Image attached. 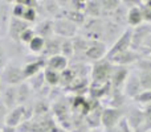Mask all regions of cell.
<instances>
[{"mask_svg": "<svg viewBox=\"0 0 151 132\" xmlns=\"http://www.w3.org/2000/svg\"><path fill=\"white\" fill-rule=\"evenodd\" d=\"M113 70H114V65L107 58L94 62L90 69V78H91L90 85L102 86L106 85V83H110Z\"/></svg>", "mask_w": 151, "mask_h": 132, "instance_id": "obj_1", "label": "cell"}, {"mask_svg": "<svg viewBox=\"0 0 151 132\" xmlns=\"http://www.w3.org/2000/svg\"><path fill=\"white\" fill-rule=\"evenodd\" d=\"M82 37L89 41H104V19H86L82 24Z\"/></svg>", "mask_w": 151, "mask_h": 132, "instance_id": "obj_2", "label": "cell"}, {"mask_svg": "<svg viewBox=\"0 0 151 132\" xmlns=\"http://www.w3.org/2000/svg\"><path fill=\"white\" fill-rule=\"evenodd\" d=\"M125 120L127 123V126L130 127V130L133 132H139L142 124L145 122V114H143V108L137 104H131V106H126L125 107Z\"/></svg>", "mask_w": 151, "mask_h": 132, "instance_id": "obj_3", "label": "cell"}, {"mask_svg": "<svg viewBox=\"0 0 151 132\" xmlns=\"http://www.w3.org/2000/svg\"><path fill=\"white\" fill-rule=\"evenodd\" d=\"M125 116V108H113V107H104L101 115V127L104 130H111L117 127L119 122Z\"/></svg>", "mask_w": 151, "mask_h": 132, "instance_id": "obj_4", "label": "cell"}, {"mask_svg": "<svg viewBox=\"0 0 151 132\" xmlns=\"http://www.w3.org/2000/svg\"><path fill=\"white\" fill-rule=\"evenodd\" d=\"M53 32L60 39H74L78 33V25L64 17H58L53 21Z\"/></svg>", "mask_w": 151, "mask_h": 132, "instance_id": "obj_5", "label": "cell"}, {"mask_svg": "<svg viewBox=\"0 0 151 132\" xmlns=\"http://www.w3.org/2000/svg\"><path fill=\"white\" fill-rule=\"evenodd\" d=\"M141 58H143V54L141 52H137L134 49H127L122 53H118L114 57L107 58L114 66H123V67H131L138 62Z\"/></svg>", "mask_w": 151, "mask_h": 132, "instance_id": "obj_6", "label": "cell"}, {"mask_svg": "<svg viewBox=\"0 0 151 132\" xmlns=\"http://www.w3.org/2000/svg\"><path fill=\"white\" fill-rule=\"evenodd\" d=\"M142 91H143V88H142L141 81H139V75H138V73H137V70L134 69V67H131L130 74H129L127 79H126L125 86H123V94H125L126 98L131 102L137 95H139Z\"/></svg>", "mask_w": 151, "mask_h": 132, "instance_id": "obj_7", "label": "cell"}, {"mask_svg": "<svg viewBox=\"0 0 151 132\" xmlns=\"http://www.w3.org/2000/svg\"><path fill=\"white\" fill-rule=\"evenodd\" d=\"M134 69L137 70L139 75V81L143 90L151 91V60L147 57H143L134 65Z\"/></svg>", "mask_w": 151, "mask_h": 132, "instance_id": "obj_8", "label": "cell"}, {"mask_svg": "<svg viewBox=\"0 0 151 132\" xmlns=\"http://www.w3.org/2000/svg\"><path fill=\"white\" fill-rule=\"evenodd\" d=\"M125 29L126 28H122L110 19H104V42L110 48L121 37Z\"/></svg>", "mask_w": 151, "mask_h": 132, "instance_id": "obj_9", "label": "cell"}, {"mask_svg": "<svg viewBox=\"0 0 151 132\" xmlns=\"http://www.w3.org/2000/svg\"><path fill=\"white\" fill-rule=\"evenodd\" d=\"M149 34H151V24L143 23L142 25L131 29V49L141 52L145 40Z\"/></svg>", "mask_w": 151, "mask_h": 132, "instance_id": "obj_10", "label": "cell"}, {"mask_svg": "<svg viewBox=\"0 0 151 132\" xmlns=\"http://www.w3.org/2000/svg\"><path fill=\"white\" fill-rule=\"evenodd\" d=\"M130 48H131V28H126L125 32L121 34L119 39L109 48L106 58H111L115 54L125 52V50L130 49Z\"/></svg>", "mask_w": 151, "mask_h": 132, "instance_id": "obj_11", "label": "cell"}, {"mask_svg": "<svg viewBox=\"0 0 151 132\" xmlns=\"http://www.w3.org/2000/svg\"><path fill=\"white\" fill-rule=\"evenodd\" d=\"M107 50H109V46L104 41H91L90 46L85 52V58H88L89 61H91L94 64L97 61L106 58Z\"/></svg>", "mask_w": 151, "mask_h": 132, "instance_id": "obj_12", "label": "cell"}, {"mask_svg": "<svg viewBox=\"0 0 151 132\" xmlns=\"http://www.w3.org/2000/svg\"><path fill=\"white\" fill-rule=\"evenodd\" d=\"M131 67H123V66H114L111 74V79H110V86L111 90L114 91H123V86L127 79L129 74H130Z\"/></svg>", "mask_w": 151, "mask_h": 132, "instance_id": "obj_13", "label": "cell"}, {"mask_svg": "<svg viewBox=\"0 0 151 132\" xmlns=\"http://www.w3.org/2000/svg\"><path fill=\"white\" fill-rule=\"evenodd\" d=\"M3 79L7 83H9V86L20 83L24 79L23 69L17 66H5V69L3 70Z\"/></svg>", "mask_w": 151, "mask_h": 132, "instance_id": "obj_14", "label": "cell"}, {"mask_svg": "<svg viewBox=\"0 0 151 132\" xmlns=\"http://www.w3.org/2000/svg\"><path fill=\"white\" fill-rule=\"evenodd\" d=\"M29 28L28 23L21 19L12 17L9 23V36L15 41H20V36L23 34V32H25Z\"/></svg>", "mask_w": 151, "mask_h": 132, "instance_id": "obj_15", "label": "cell"}, {"mask_svg": "<svg viewBox=\"0 0 151 132\" xmlns=\"http://www.w3.org/2000/svg\"><path fill=\"white\" fill-rule=\"evenodd\" d=\"M24 112H25V107L24 106H17L13 110H11L5 116V126L8 127H17L21 124L24 119Z\"/></svg>", "mask_w": 151, "mask_h": 132, "instance_id": "obj_16", "label": "cell"}, {"mask_svg": "<svg viewBox=\"0 0 151 132\" xmlns=\"http://www.w3.org/2000/svg\"><path fill=\"white\" fill-rule=\"evenodd\" d=\"M61 41L63 39L60 37H50V39L45 40V46L42 50V54L48 56V57H55V56L61 54Z\"/></svg>", "mask_w": 151, "mask_h": 132, "instance_id": "obj_17", "label": "cell"}, {"mask_svg": "<svg viewBox=\"0 0 151 132\" xmlns=\"http://www.w3.org/2000/svg\"><path fill=\"white\" fill-rule=\"evenodd\" d=\"M83 15L86 19H102V4L99 0H90L85 3Z\"/></svg>", "mask_w": 151, "mask_h": 132, "instance_id": "obj_18", "label": "cell"}, {"mask_svg": "<svg viewBox=\"0 0 151 132\" xmlns=\"http://www.w3.org/2000/svg\"><path fill=\"white\" fill-rule=\"evenodd\" d=\"M0 101L5 104L8 110H13L17 104V88L15 86H8L1 94Z\"/></svg>", "mask_w": 151, "mask_h": 132, "instance_id": "obj_19", "label": "cell"}, {"mask_svg": "<svg viewBox=\"0 0 151 132\" xmlns=\"http://www.w3.org/2000/svg\"><path fill=\"white\" fill-rule=\"evenodd\" d=\"M127 12H129V8L126 7L122 3V0H121L119 7L111 13V16H110L109 19L111 21H114L115 24L121 25L122 28H127Z\"/></svg>", "mask_w": 151, "mask_h": 132, "instance_id": "obj_20", "label": "cell"}, {"mask_svg": "<svg viewBox=\"0 0 151 132\" xmlns=\"http://www.w3.org/2000/svg\"><path fill=\"white\" fill-rule=\"evenodd\" d=\"M141 3V1H139ZM143 24V17H142L141 9H139V4L135 7L130 8L127 12V28H137V26Z\"/></svg>", "mask_w": 151, "mask_h": 132, "instance_id": "obj_21", "label": "cell"}, {"mask_svg": "<svg viewBox=\"0 0 151 132\" xmlns=\"http://www.w3.org/2000/svg\"><path fill=\"white\" fill-rule=\"evenodd\" d=\"M68 65H69L68 58H65L61 54L50 57L49 60L47 61V67H49V69H52V70H56V71H58V73H63L65 69H68Z\"/></svg>", "mask_w": 151, "mask_h": 132, "instance_id": "obj_22", "label": "cell"}, {"mask_svg": "<svg viewBox=\"0 0 151 132\" xmlns=\"http://www.w3.org/2000/svg\"><path fill=\"white\" fill-rule=\"evenodd\" d=\"M44 66H47V61H45L44 58H40V60H37V61H33V62L27 64L25 67L23 69L24 78L35 77L36 74H39V71H40V70H41Z\"/></svg>", "mask_w": 151, "mask_h": 132, "instance_id": "obj_23", "label": "cell"}, {"mask_svg": "<svg viewBox=\"0 0 151 132\" xmlns=\"http://www.w3.org/2000/svg\"><path fill=\"white\" fill-rule=\"evenodd\" d=\"M35 33L39 34V37H42V39H50L52 34H55L53 32V21L50 20H44L33 29Z\"/></svg>", "mask_w": 151, "mask_h": 132, "instance_id": "obj_24", "label": "cell"}, {"mask_svg": "<svg viewBox=\"0 0 151 132\" xmlns=\"http://www.w3.org/2000/svg\"><path fill=\"white\" fill-rule=\"evenodd\" d=\"M102 4V19H109L111 13L119 7L121 0H101Z\"/></svg>", "mask_w": 151, "mask_h": 132, "instance_id": "obj_25", "label": "cell"}, {"mask_svg": "<svg viewBox=\"0 0 151 132\" xmlns=\"http://www.w3.org/2000/svg\"><path fill=\"white\" fill-rule=\"evenodd\" d=\"M131 103L137 104V106L142 107V108L146 107V106H149V104H151V91L143 90L139 95H137L135 98L131 101Z\"/></svg>", "mask_w": 151, "mask_h": 132, "instance_id": "obj_26", "label": "cell"}, {"mask_svg": "<svg viewBox=\"0 0 151 132\" xmlns=\"http://www.w3.org/2000/svg\"><path fill=\"white\" fill-rule=\"evenodd\" d=\"M60 74L61 73L56 71V70H52L49 67L44 70V78H45V82L50 86H57L60 85Z\"/></svg>", "mask_w": 151, "mask_h": 132, "instance_id": "obj_27", "label": "cell"}, {"mask_svg": "<svg viewBox=\"0 0 151 132\" xmlns=\"http://www.w3.org/2000/svg\"><path fill=\"white\" fill-rule=\"evenodd\" d=\"M61 56H64L65 58H70L74 56L72 39H63V41H61Z\"/></svg>", "mask_w": 151, "mask_h": 132, "instance_id": "obj_28", "label": "cell"}, {"mask_svg": "<svg viewBox=\"0 0 151 132\" xmlns=\"http://www.w3.org/2000/svg\"><path fill=\"white\" fill-rule=\"evenodd\" d=\"M44 46H45V39L39 36H35L33 40L29 42V49L35 53H41L44 50Z\"/></svg>", "mask_w": 151, "mask_h": 132, "instance_id": "obj_29", "label": "cell"}, {"mask_svg": "<svg viewBox=\"0 0 151 132\" xmlns=\"http://www.w3.org/2000/svg\"><path fill=\"white\" fill-rule=\"evenodd\" d=\"M29 86L27 83H20V86L17 87V103H24L29 96Z\"/></svg>", "mask_w": 151, "mask_h": 132, "instance_id": "obj_30", "label": "cell"}, {"mask_svg": "<svg viewBox=\"0 0 151 132\" xmlns=\"http://www.w3.org/2000/svg\"><path fill=\"white\" fill-rule=\"evenodd\" d=\"M139 9H141L142 17H143V23L146 24H151V9L145 4L143 1L139 3Z\"/></svg>", "mask_w": 151, "mask_h": 132, "instance_id": "obj_31", "label": "cell"}, {"mask_svg": "<svg viewBox=\"0 0 151 132\" xmlns=\"http://www.w3.org/2000/svg\"><path fill=\"white\" fill-rule=\"evenodd\" d=\"M45 83V78H44V73H39L33 77V79L31 81V85L35 90H40L42 87V85Z\"/></svg>", "mask_w": 151, "mask_h": 132, "instance_id": "obj_32", "label": "cell"}, {"mask_svg": "<svg viewBox=\"0 0 151 132\" xmlns=\"http://www.w3.org/2000/svg\"><path fill=\"white\" fill-rule=\"evenodd\" d=\"M48 112V104L45 101H40L35 106V114L36 115H47Z\"/></svg>", "mask_w": 151, "mask_h": 132, "instance_id": "obj_33", "label": "cell"}, {"mask_svg": "<svg viewBox=\"0 0 151 132\" xmlns=\"http://www.w3.org/2000/svg\"><path fill=\"white\" fill-rule=\"evenodd\" d=\"M36 36L35 34V31L33 29H31V28H28L25 32H23V34L20 36V41H23V42H31L32 40H33V37Z\"/></svg>", "mask_w": 151, "mask_h": 132, "instance_id": "obj_34", "label": "cell"}, {"mask_svg": "<svg viewBox=\"0 0 151 132\" xmlns=\"http://www.w3.org/2000/svg\"><path fill=\"white\" fill-rule=\"evenodd\" d=\"M141 53L143 56H146V54H149V53H151V34H149V36H147V39L145 40Z\"/></svg>", "mask_w": 151, "mask_h": 132, "instance_id": "obj_35", "label": "cell"}, {"mask_svg": "<svg viewBox=\"0 0 151 132\" xmlns=\"http://www.w3.org/2000/svg\"><path fill=\"white\" fill-rule=\"evenodd\" d=\"M5 65H7V54H5V50L0 42V71L5 69Z\"/></svg>", "mask_w": 151, "mask_h": 132, "instance_id": "obj_36", "label": "cell"}, {"mask_svg": "<svg viewBox=\"0 0 151 132\" xmlns=\"http://www.w3.org/2000/svg\"><path fill=\"white\" fill-rule=\"evenodd\" d=\"M7 114H8V108L5 107V104L0 101V120H5Z\"/></svg>", "mask_w": 151, "mask_h": 132, "instance_id": "obj_37", "label": "cell"}, {"mask_svg": "<svg viewBox=\"0 0 151 132\" xmlns=\"http://www.w3.org/2000/svg\"><path fill=\"white\" fill-rule=\"evenodd\" d=\"M0 132H16V130L13 127H8V126H4V127L1 128V131Z\"/></svg>", "mask_w": 151, "mask_h": 132, "instance_id": "obj_38", "label": "cell"}, {"mask_svg": "<svg viewBox=\"0 0 151 132\" xmlns=\"http://www.w3.org/2000/svg\"><path fill=\"white\" fill-rule=\"evenodd\" d=\"M85 132H104L101 130V128H97V130H88V131H85Z\"/></svg>", "mask_w": 151, "mask_h": 132, "instance_id": "obj_39", "label": "cell"}, {"mask_svg": "<svg viewBox=\"0 0 151 132\" xmlns=\"http://www.w3.org/2000/svg\"><path fill=\"white\" fill-rule=\"evenodd\" d=\"M143 3H145V4H146V5H147V7H149V8H150V9H151V0H145V1H143Z\"/></svg>", "mask_w": 151, "mask_h": 132, "instance_id": "obj_40", "label": "cell"}]
</instances>
